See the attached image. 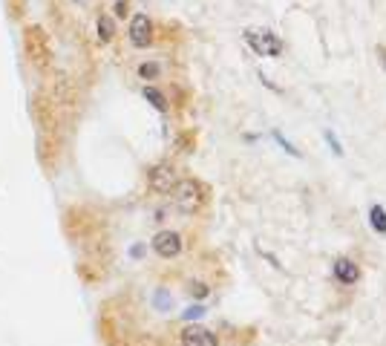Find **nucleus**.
I'll list each match as a JSON object with an SVG mask.
<instances>
[{
    "instance_id": "1a4fd4ad",
    "label": "nucleus",
    "mask_w": 386,
    "mask_h": 346,
    "mask_svg": "<svg viewBox=\"0 0 386 346\" xmlns=\"http://www.w3.org/2000/svg\"><path fill=\"white\" fill-rule=\"evenodd\" d=\"M141 96L148 99V101H150V104H153L159 113H164V110H167V99L162 96V92H159L156 87H144V89H141Z\"/></svg>"
},
{
    "instance_id": "a211bd4d",
    "label": "nucleus",
    "mask_w": 386,
    "mask_h": 346,
    "mask_svg": "<svg viewBox=\"0 0 386 346\" xmlns=\"http://www.w3.org/2000/svg\"><path fill=\"white\" fill-rule=\"evenodd\" d=\"M378 61H380L383 73H386V46H378Z\"/></svg>"
},
{
    "instance_id": "39448f33",
    "label": "nucleus",
    "mask_w": 386,
    "mask_h": 346,
    "mask_svg": "<svg viewBox=\"0 0 386 346\" xmlns=\"http://www.w3.org/2000/svg\"><path fill=\"white\" fill-rule=\"evenodd\" d=\"M130 43L138 46V50H144V46L153 43V23L148 15H136L130 20Z\"/></svg>"
},
{
    "instance_id": "7ed1b4c3",
    "label": "nucleus",
    "mask_w": 386,
    "mask_h": 346,
    "mask_svg": "<svg viewBox=\"0 0 386 346\" xmlns=\"http://www.w3.org/2000/svg\"><path fill=\"white\" fill-rule=\"evenodd\" d=\"M148 185H150L153 194H171L173 185H176L173 165H167V161H162V165H153L150 173H148Z\"/></svg>"
},
{
    "instance_id": "f03ea898",
    "label": "nucleus",
    "mask_w": 386,
    "mask_h": 346,
    "mask_svg": "<svg viewBox=\"0 0 386 346\" xmlns=\"http://www.w3.org/2000/svg\"><path fill=\"white\" fill-rule=\"evenodd\" d=\"M245 43L262 58H277L283 55V41L271 29H245Z\"/></svg>"
},
{
    "instance_id": "6e6552de",
    "label": "nucleus",
    "mask_w": 386,
    "mask_h": 346,
    "mask_svg": "<svg viewBox=\"0 0 386 346\" xmlns=\"http://www.w3.org/2000/svg\"><path fill=\"white\" fill-rule=\"evenodd\" d=\"M369 225H372L375 234L386 237V208L383 205H372L369 208Z\"/></svg>"
},
{
    "instance_id": "f257e3e1",
    "label": "nucleus",
    "mask_w": 386,
    "mask_h": 346,
    "mask_svg": "<svg viewBox=\"0 0 386 346\" xmlns=\"http://www.w3.org/2000/svg\"><path fill=\"white\" fill-rule=\"evenodd\" d=\"M171 199L176 205V211H182V214H196L199 208L208 202V188H205L199 179H176L173 191H171Z\"/></svg>"
},
{
    "instance_id": "dca6fc26",
    "label": "nucleus",
    "mask_w": 386,
    "mask_h": 346,
    "mask_svg": "<svg viewBox=\"0 0 386 346\" xmlns=\"http://www.w3.org/2000/svg\"><path fill=\"white\" fill-rule=\"evenodd\" d=\"M190 294L193 297H208V286L205 283H190Z\"/></svg>"
},
{
    "instance_id": "6ab92c4d",
    "label": "nucleus",
    "mask_w": 386,
    "mask_h": 346,
    "mask_svg": "<svg viewBox=\"0 0 386 346\" xmlns=\"http://www.w3.org/2000/svg\"><path fill=\"white\" fill-rule=\"evenodd\" d=\"M130 254H133V257H141V254H144V245H133Z\"/></svg>"
},
{
    "instance_id": "0eeeda50",
    "label": "nucleus",
    "mask_w": 386,
    "mask_h": 346,
    "mask_svg": "<svg viewBox=\"0 0 386 346\" xmlns=\"http://www.w3.org/2000/svg\"><path fill=\"white\" fill-rule=\"evenodd\" d=\"M331 274L337 277V283H343V286H355V283L360 280V268H357V263L349 260V257H337V260L331 263Z\"/></svg>"
},
{
    "instance_id": "9b49d317",
    "label": "nucleus",
    "mask_w": 386,
    "mask_h": 346,
    "mask_svg": "<svg viewBox=\"0 0 386 346\" xmlns=\"http://www.w3.org/2000/svg\"><path fill=\"white\" fill-rule=\"evenodd\" d=\"M274 142H277V145H280V147H283L285 153H292V156H297V159H300V150H297V147H294L292 142H288V138H285V136H283L280 130H274Z\"/></svg>"
},
{
    "instance_id": "ddd939ff",
    "label": "nucleus",
    "mask_w": 386,
    "mask_h": 346,
    "mask_svg": "<svg viewBox=\"0 0 386 346\" xmlns=\"http://www.w3.org/2000/svg\"><path fill=\"white\" fill-rule=\"evenodd\" d=\"M138 75L148 78V81L156 78V75H159V64H141V66H138Z\"/></svg>"
},
{
    "instance_id": "2eb2a0df",
    "label": "nucleus",
    "mask_w": 386,
    "mask_h": 346,
    "mask_svg": "<svg viewBox=\"0 0 386 346\" xmlns=\"http://www.w3.org/2000/svg\"><path fill=\"white\" fill-rule=\"evenodd\" d=\"M323 136H326V142H329V147H331V150H334L337 156H343V145H341V142H337V136H334L331 130H326Z\"/></svg>"
},
{
    "instance_id": "423d86ee",
    "label": "nucleus",
    "mask_w": 386,
    "mask_h": 346,
    "mask_svg": "<svg viewBox=\"0 0 386 346\" xmlns=\"http://www.w3.org/2000/svg\"><path fill=\"white\" fill-rule=\"evenodd\" d=\"M182 346H220V338L205 326H185L182 329Z\"/></svg>"
},
{
    "instance_id": "20e7f679",
    "label": "nucleus",
    "mask_w": 386,
    "mask_h": 346,
    "mask_svg": "<svg viewBox=\"0 0 386 346\" xmlns=\"http://www.w3.org/2000/svg\"><path fill=\"white\" fill-rule=\"evenodd\" d=\"M150 245H153V251L159 254V257H164V260H173V257H179V254H182V237L176 234V231H159Z\"/></svg>"
},
{
    "instance_id": "f8f14e48",
    "label": "nucleus",
    "mask_w": 386,
    "mask_h": 346,
    "mask_svg": "<svg viewBox=\"0 0 386 346\" xmlns=\"http://www.w3.org/2000/svg\"><path fill=\"white\" fill-rule=\"evenodd\" d=\"M153 303H156V309H162V312H167V309H171L173 306V300H171V294H167V291H156V297H153Z\"/></svg>"
},
{
    "instance_id": "f3484780",
    "label": "nucleus",
    "mask_w": 386,
    "mask_h": 346,
    "mask_svg": "<svg viewBox=\"0 0 386 346\" xmlns=\"http://www.w3.org/2000/svg\"><path fill=\"white\" fill-rule=\"evenodd\" d=\"M127 15V3H124V0H118V3H115V17H124Z\"/></svg>"
},
{
    "instance_id": "4468645a",
    "label": "nucleus",
    "mask_w": 386,
    "mask_h": 346,
    "mask_svg": "<svg viewBox=\"0 0 386 346\" xmlns=\"http://www.w3.org/2000/svg\"><path fill=\"white\" fill-rule=\"evenodd\" d=\"M202 315H205V306H199V303H196V306H187V309L182 312L185 320H199Z\"/></svg>"
},
{
    "instance_id": "9d476101",
    "label": "nucleus",
    "mask_w": 386,
    "mask_h": 346,
    "mask_svg": "<svg viewBox=\"0 0 386 346\" xmlns=\"http://www.w3.org/2000/svg\"><path fill=\"white\" fill-rule=\"evenodd\" d=\"M113 35H115V27H113V20L107 17V15H101L99 17V38L107 43V41H113Z\"/></svg>"
}]
</instances>
